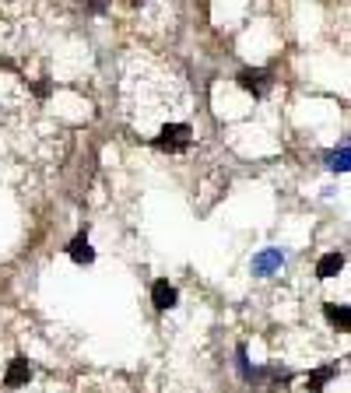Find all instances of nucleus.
<instances>
[{"label":"nucleus","mask_w":351,"mask_h":393,"mask_svg":"<svg viewBox=\"0 0 351 393\" xmlns=\"http://www.w3.org/2000/svg\"><path fill=\"white\" fill-rule=\"evenodd\" d=\"M341 267H344V256H341V253H327V256L316 263V274H320V277H334Z\"/></svg>","instance_id":"nucleus-7"},{"label":"nucleus","mask_w":351,"mask_h":393,"mask_svg":"<svg viewBox=\"0 0 351 393\" xmlns=\"http://www.w3.org/2000/svg\"><path fill=\"white\" fill-rule=\"evenodd\" d=\"M239 372H242V379H246V383H253V379H260V372H256V369H249V358H246V348H239Z\"/></svg>","instance_id":"nucleus-10"},{"label":"nucleus","mask_w":351,"mask_h":393,"mask_svg":"<svg viewBox=\"0 0 351 393\" xmlns=\"http://www.w3.org/2000/svg\"><path fill=\"white\" fill-rule=\"evenodd\" d=\"M151 302H155L158 313H169L176 302H180V291H176L169 281H155V288H151Z\"/></svg>","instance_id":"nucleus-2"},{"label":"nucleus","mask_w":351,"mask_h":393,"mask_svg":"<svg viewBox=\"0 0 351 393\" xmlns=\"http://www.w3.org/2000/svg\"><path fill=\"white\" fill-rule=\"evenodd\" d=\"M330 165H334V172H348V148L330 151Z\"/></svg>","instance_id":"nucleus-11"},{"label":"nucleus","mask_w":351,"mask_h":393,"mask_svg":"<svg viewBox=\"0 0 351 393\" xmlns=\"http://www.w3.org/2000/svg\"><path fill=\"white\" fill-rule=\"evenodd\" d=\"M334 372H337L334 365H327V369H320V372H313V376H309V390H313V393H320V390H323V383H327V379H330Z\"/></svg>","instance_id":"nucleus-9"},{"label":"nucleus","mask_w":351,"mask_h":393,"mask_svg":"<svg viewBox=\"0 0 351 393\" xmlns=\"http://www.w3.org/2000/svg\"><path fill=\"white\" fill-rule=\"evenodd\" d=\"M29 379H32V365H29L25 358H15L11 369H8V386L15 390V386H25Z\"/></svg>","instance_id":"nucleus-5"},{"label":"nucleus","mask_w":351,"mask_h":393,"mask_svg":"<svg viewBox=\"0 0 351 393\" xmlns=\"http://www.w3.org/2000/svg\"><path fill=\"white\" fill-rule=\"evenodd\" d=\"M190 141H194V130L187 123H172L158 134V148H165V151H183V148H190Z\"/></svg>","instance_id":"nucleus-1"},{"label":"nucleus","mask_w":351,"mask_h":393,"mask_svg":"<svg viewBox=\"0 0 351 393\" xmlns=\"http://www.w3.org/2000/svg\"><path fill=\"white\" fill-rule=\"evenodd\" d=\"M327 316H330V323H337L341 330H348L351 327V313H348V306H327Z\"/></svg>","instance_id":"nucleus-8"},{"label":"nucleus","mask_w":351,"mask_h":393,"mask_svg":"<svg viewBox=\"0 0 351 393\" xmlns=\"http://www.w3.org/2000/svg\"><path fill=\"white\" fill-rule=\"evenodd\" d=\"M67 253H70L74 263H92V260H95V249H92V242H88L84 236L70 239V242H67Z\"/></svg>","instance_id":"nucleus-3"},{"label":"nucleus","mask_w":351,"mask_h":393,"mask_svg":"<svg viewBox=\"0 0 351 393\" xmlns=\"http://www.w3.org/2000/svg\"><path fill=\"white\" fill-rule=\"evenodd\" d=\"M88 8H92V11H106V0H88Z\"/></svg>","instance_id":"nucleus-12"},{"label":"nucleus","mask_w":351,"mask_h":393,"mask_svg":"<svg viewBox=\"0 0 351 393\" xmlns=\"http://www.w3.org/2000/svg\"><path fill=\"white\" fill-rule=\"evenodd\" d=\"M281 263H285V256H281L278 249H263V256H256L253 270H256V274H271V270L281 267Z\"/></svg>","instance_id":"nucleus-6"},{"label":"nucleus","mask_w":351,"mask_h":393,"mask_svg":"<svg viewBox=\"0 0 351 393\" xmlns=\"http://www.w3.org/2000/svg\"><path fill=\"white\" fill-rule=\"evenodd\" d=\"M134 4H144V0H134Z\"/></svg>","instance_id":"nucleus-13"},{"label":"nucleus","mask_w":351,"mask_h":393,"mask_svg":"<svg viewBox=\"0 0 351 393\" xmlns=\"http://www.w3.org/2000/svg\"><path fill=\"white\" fill-rule=\"evenodd\" d=\"M267 81H271V74H267V70H242V74H239V84H242L246 91H253V95H263Z\"/></svg>","instance_id":"nucleus-4"}]
</instances>
